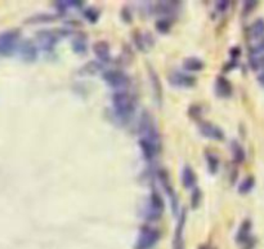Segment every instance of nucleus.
Here are the masks:
<instances>
[{
    "mask_svg": "<svg viewBox=\"0 0 264 249\" xmlns=\"http://www.w3.org/2000/svg\"><path fill=\"white\" fill-rule=\"evenodd\" d=\"M38 44L40 45V48L45 52H52L56 47L58 42V36L54 34V31L51 30H43L38 33Z\"/></svg>",
    "mask_w": 264,
    "mask_h": 249,
    "instance_id": "obj_9",
    "label": "nucleus"
},
{
    "mask_svg": "<svg viewBox=\"0 0 264 249\" xmlns=\"http://www.w3.org/2000/svg\"><path fill=\"white\" fill-rule=\"evenodd\" d=\"M198 131L202 137L209 138V140H215V141L224 140V132L222 131V128H219L214 123H210V121H202L198 126Z\"/></svg>",
    "mask_w": 264,
    "mask_h": 249,
    "instance_id": "obj_8",
    "label": "nucleus"
},
{
    "mask_svg": "<svg viewBox=\"0 0 264 249\" xmlns=\"http://www.w3.org/2000/svg\"><path fill=\"white\" fill-rule=\"evenodd\" d=\"M254 185H255V181H254V177H246L242 182L240 183L238 186V192L245 195V194H249L252 189H254Z\"/></svg>",
    "mask_w": 264,
    "mask_h": 249,
    "instance_id": "obj_24",
    "label": "nucleus"
},
{
    "mask_svg": "<svg viewBox=\"0 0 264 249\" xmlns=\"http://www.w3.org/2000/svg\"><path fill=\"white\" fill-rule=\"evenodd\" d=\"M200 249H210V248H209V246H201Z\"/></svg>",
    "mask_w": 264,
    "mask_h": 249,
    "instance_id": "obj_33",
    "label": "nucleus"
},
{
    "mask_svg": "<svg viewBox=\"0 0 264 249\" xmlns=\"http://www.w3.org/2000/svg\"><path fill=\"white\" fill-rule=\"evenodd\" d=\"M135 43H137L141 51H147L153 45V40L151 39V36L148 34H141V35L135 36Z\"/></svg>",
    "mask_w": 264,
    "mask_h": 249,
    "instance_id": "obj_23",
    "label": "nucleus"
},
{
    "mask_svg": "<svg viewBox=\"0 0 264 249\" xmlns=\"http://www.w3.org/2000/svg\"><path fill=\"white\" fill-rule=\"evenodd\" d=\"M264 52V38H261L260 42L252 48V57H255V56H259L260 53Z\"/></svg>",
    "mask_w": 264,
    "mask_h": 249,
    "instance_id": "obj_30",
    "label": "nucleus"
},
{
    "mask_svg": "<svg viewBox=\"0 0 264 249\" xmlns=\"http://www.w3.org/2000/svg\"><path fill=\"white\" fill-rule=\"evenodd\" d=\"M139 132H141V138H146V140H150V141L156 142V144L160 145L159 131H157L156 123H155L150 112H144L142 115Z\"/></svg>",
    "mask_w": 264,
    "mask_h": 249,
    "instance_id": "obj_5",
    "label": "nucleus"
},
{
    "mask_svg": "<svg viewBox=\"0 0 264 249\" xmlns=\"http://www.w3.org/2000/svg\"><path fill=\"white\" fill-rule=\"evenodd\" d=\"M201 199H202L201 191H200L198 187H195V189L192 190V196H191V207H192L193 209L198 208V205L201 203Z\"/></svg>",
    "mask_w": 264,
    "mask_h": 249,
    "instance_id": "obj_25",
    "label": "nucleus"
},
{
    "mask_svg": "<svg viewBox=\"0 0 264 249\" xmlns=\"http://www.w3.org/2000/svg\"><path fill=\"white\" fill-rule=\"evenodd\" d=\"M168 80L171 87L177 88H192L196 85L195 76L180 71L171 72L170 75L168 76Z\"/></svg>",
    "mask_w": 264,
    "mask_h": 249,
    "instance_id": "obj_7",
    "label": "nucleus"
},
{
    "mask_svg": "<svg viewBox=\"0 0 264 249\" xmlns=\"http://www.w3.org/2000/svg\"><path fill=\"white\" fill-rule=\"evenodd\" d=\"M18 49H20L21 57L25 61H27V62H33L38 57V48H36V45L33 42H30V40L21 43Z\"/></svg>",
    "mask_w": 264,
    "mask_h": 249,
    "instance_id": "obj_14",
    "label": "nucleus"
},
{
    "mask_svg": "<svg viewBox=\"0 0 264 249\" xmlns=\"http://www.w3.org/2000/svg\"><path fill=\"white\" fill-rule=\"evenodd\" d=\"M164 209H165V204L161 195L157 191H152L148 199V204L144 209V218L148 221H157L164 213Z\"/></svg>",
    "mask_w": 264,
    "mask_h": 249,
    "instance_id": "obj_3",
    "label": "nucleus"
},
{
    "mask_svg": "<svg viewBox=\"0 0 264 249\" xmlns=\"http://www.w3.org/2000/svg\"><path fill=\"white\" fill-rule=\"evenodd\" d=\"M150 75H151V80H152V85H156V89H157V98H161V87H160V81H159V78H157L156 72L152 71V69H150Z\"/></svg>",
    "mask_w": 264,
    "mask_h": 249,
    "instance_id": "obj_28",
    "label": "nucleus"
},
{
    "mask_svg": "<svg viewBox=\"0 0 264 249\" xmlns=\"http://www.w3.org/2000/svg\"><path fill=\"white\" fill-rule=\"evenodd\" d=\"M112 107L115 115L121 121H128L134 114L135 102L132 94L128 90H119L112 94Z\"/></svg>",
    "mask_w": 264,
    "mask_h": 249,
    "instance_id": "obj_1",
    "label": "nucleus"
},
{
    "mask_svg": "<svg viewBox=\"0 0 264 249\" xmlns=\"http://www.w3.org/2000/svg\"><path fill=\"white\" fill-rule=\"evenodd\" d=\"M252 223L250 219H243L242 223L240 225L236 234V241L238 244H246L250 239V234H251Z\"/></svg>",
    "mask_w": 264,
    "mask_h": 249,
    "instance_id": "obj_16",
    "label": "nucleus"
},
{
    "mask_svg": "<svg viewBox=\"0 0 264 249\" xmlns=\"http://www.w3.org/2000/svg\"><path fill=\"white\" fill-rule=\"evenodd\" d=\"M249 38L251 39H260L264 38V20L259 18L249 29Z\"/></svg>",
    "mask_w": 264,
    "mask_h": 249,
    "instance_id": "obj_19",
    "label": "nucleus"
},
{
    "mask_svg": "<svg viewBox=\"0 0 264 249\" xmlns=\"http://www.w3.org/2000/svg\"><path fill=\"white\" fill-rule=\"evenodd\" d=\"M93 52L101 62H108L111 60V49L107 42L99 40V42L94 43Z\"/></svg>",
    "mask_w": 264,
    "mask_h": 249,
    "instance_id": "obj_15",
    "label": "nucleus"
},
{
    "mask_svg": "<svg viewBox=\"0 0 264 249\" xmlns=\"http://www.w3.org/2000/svg\"><path fill=\"white\" fill-rule=\"evenodd\" d=\"M183 67L188 71H201L205 67V63L197 57H188L183 61Z\"/></svg>",
    "mask_w": 264,
    "mask_h": 249,
    "instance_id": "obj_20",
    "label": "nucleus"
},
{
    "mask_svg": "<svg viewBox=\"0 0 264 249\" xmlns=\"http://www.w3.org/2000/svg\"><path fill=\"white\" fill-rule=\"evenodd\" d=\"M159 180H160V182H161L164 190H165V192L169 195V198H170L173 212L177 213L178 212V198H177V195H175L174 189H173V186H171V181H170V177H169V173L165 171V169H161V171L159 172Z\"/></svg>",
    "mask_w": 264,
    "mask_h": 249,
    "instance_id": "obj_10",
    "label": "nucleus"
},
{
    "mask_svg": "<svg viewBox=\"0 0 264 249\" xmlns=\"http://www.w3.org/2000/svg\"><path fill=\"white\" fill-rule=\"evenodd\" d=\"M251 65L252 69H264V54L263 56H255V57H252L251 60Z\"/></svg>",
    "mask_w": 264,
    "mask_h": 249,
    "instance_id": "obj_29",
    "label": "nucleus"
},
{
    "mask_svg": "<svg viewBox=\"0 0 264 249\" xmlns=\"http://www.w3.org/2000/svg\"><path fill=\"white\" fill-rule=\"evenodd\" d=\"M196 182H197V177L193 169L189 165H184L182 169V185L186 189H195Z\"/></svg>",
    "mask_w": 264,
    "mask_h": 249,
    "instance_id": "obj_17",
    "label": "nucleus"
},
{
    "mask_svg": "<svg viewBox=\"0 0 264 249\" xmlns=\"http://www.w3.org/2000/svg\"><path fill=\"white\" fill-rule=\"evenodd\" d=\"M170 27H171V22L169 21L168 18H162V20H160V21L156 22V29L161 34L169 33Z\"/></svg>",
    "mask_w": 264,
    "mask_h": 249,
    "instance_id": "obj_26",
    "label": "nucleus"
},
{
    "mask_svg": "<svg viewBox=\"0 0 264 249\" xmlns=\"http://www.w3.org/2000/svg\"><path fill=\"white\" fill-rule=\"evenodd\" d=\"M138 144L139 147H141V151L142 154H143L144 159L147 160V162H153V160L156 159L161 145L150 141V140H146V138H139Z\"/></svg>",
    "mask_w": 264,
    "mask_h": 249,
    "instance_id": "obj_11",
    "label": "nucleus"
},
{
    "mask_svg": "<svg viewBox=\"0 0 264 249\" xmlns=\"http://www.w3.org/2000/svg\"><path fill=\"white\" fill-rule=\"evenodd\" d=\"M20 40V33L16 30L6 31V33H0V56H11L15 53L16 49L20 47L18 44Z\"/></svg>",
    "mask_w": 264,
    "mask_h": 249,
    "instance_id": "obj_6",
    "label": "nucleus"
},
{
    "mask_svg": "<svg viewBox=\"0 0 264 249\" xmlns=\"http://www.w3.org/2000/svg\"><path fill=\"white\" fill-rule=\"evenodd\" d=\"M205 160H206V165L209 172H210L211 174L218 173V171H219V158H218L215 154L206 153V155H205Z\"/></svg>",
    "mask_w": 264,
    "mask_h": 249,
    "instance_id": "obj_22",
    "label": "nucleus"
},
{
    "mask_svg": "<svg viewBox=\"0 0 264 249\" xmlns=\"http://www.w3.org/2000/svg\"><path fill=\"white\" fill-rule=\"evenodd\" d=\"M258 80H259V83H260V84L264 85V72H263V74H261L260 76H259Z\"/></svg>",
    "mask_w": 264,
    "mask_h": 249,
    "instance_id": "obj_32",
    "label": "nucleus"
},
{
    "mask_svg": "<svg viewBox=\"0 0 264 249\" xmlns=\"http://www.w3.org/2000/svg\"><path fill=\"white\" fill-rule=\"evenodd\" d=\"M160 231L152 226H143L139 231L137 241H135V249H152L160 240Z\"/></svg>",
    "mask_w": 264,
    "mask_h": 249,
    "instance_id": "obj_2",
    "label": "nucleus"
},
{
    "mask_svg": "<svg viewBox=\"0 0 264 249\" xmlns=\"http://www.w3.org/2000/svg\"><path fill=\"white\" fill-rule=\"evenodd\" d=\"M84 17L87 18L88 21L92 22V24H96V22L98 21L99 13L97 12V11L94 8H88L87 11L84 12Z\"/></svg>",
    "mask_w": 264,
    "mask_h": 249,
    "instance_id": "obj_27",
    "label": "nucleus"
},
{
    "mask_svg": "<svg viewBox=\"0 0 264 249\" xmlns=\"http://www.w3.org/2000/svg\"><path fill=\"white\" fill-rule=\"evenodd\" d=\"M187 212L183 210L180 214L179 219H178L177 227H175L174 237H173V249H184V225H186Z\"/></svg>",
    "mask_w": 264,
    "mask_h": 249,
    "instance_id": "obj_12",
    "label": "nucleus"
},
{
    "mask_svg": "<svg viewBox=\"0 0 264 249\" xmlns=\"http://www.w3.org/2000/svg\"><path fill=\"white\" fill-rule=\"evenodd\" d=\"M215 7H216V9H218V11H220V12H225V11H227V9H228V7H229V2H218V3L215 4Z\"/></svg>",
    "mask_w": 264,
    "mask_h": 249,
    "instance_id": "obj_31",
    "label": "nucleus"
},
{
    "mask_svg": "<svg viewBox=\"0 0 264 249\" xmlns=\"http://www.w3.org/2000/svg\"><path fill=\"white\" fill-rule=\"evenodd\" d=\"M231 153H232V158H233V160L236 163H242L243 160L246 159L245 150H243V147L241 146L237 141L231 142Z\"/></svg>",
    "mask_w": 264,
    "mask_h": 249,
    "instance_id": "obj_21",
    "label": "nucleus"
},
{
    "mask_svg": "<svg viewBox=\"0 0 264 249\" xmlns=\"http://www.w3.org/2000/svg\"><path fill=\"white\" fill-rule=\"evenodd\" d=\"M72 51L78 54H84L88 51V39L84 34H78L76 36H74L71 43Z\"/></svg>",
    "mask_w": 264,
    "mask_h": 249,
    "instance_id": "obj_18",
    "label": "nucleus"
},
{
    "mask_svg": "<svg viewBox=\"0 0 264 249\" xmlns=\"http://www.w3.org/2000/svg\"><path fill=\"white\" fill-rule=\"evenodd\" d=\"M103 79L108 84V87H111L115 89V92L119 90H126L130 85L129 76L126 75L124 71L120 70H110V71L103 74Z\"/></svg>",
    "mask_w": 264,
    "mask_h": 249,
    "instance_id": "obj_4",
    "label": "nucleus"
},
{
    "mask_svg": "<svg viewBox=\"0 0 264 249\" xmlns=\"http://www.w3.org/2000/svg\"><path fill=\"white\" fill-rule=\"evenodd\" d=\"M214 92L219 98H228L232 96V85L228 79L224 76H218L214 84Z\"/></svg>",
    "mask_w": 264,
    "mask_h": 249,
    "instance_id": "obj_13",
    "label": "nucleus"
}]
</instances>
